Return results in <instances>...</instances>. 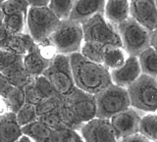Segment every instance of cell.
<instances>
[{
	"label": "cell",
	"instance_id": "obj_1",
	"mask_svg": "<svg viewBox=\"0 0 157 142\" xmlns=\"http://www.w3.org/2000/svg\"><path fill=\"white\" fill-rule=\"evenodd\" d=\"M70 65L76 87L95 95L112 83L110 71L102 64L87 60L80 52L69 55Z\"/></svg>",
	"mask_w": 157,
	"mask_h": 142
},
{
	"label": "cell",
	"instance_id": "obj_2",
	"mask_svg": "<svg viewBox=\"0 0 157 142\" xmlns=\"http://www.w3.org/2000/svg\"><path fill=\"white\" fill-rule=\"evenodd\" d=\"M127 90L134 109L142 114L157 111V77L141 73Z\"/></svg>",
	"mask_w": 157,
	"mask_h": 142
},
{
	"label": "cell",
	"instance_id": "obj_3",
	"mask_svg": "<svg viewBox=\"0 0 157 142\" xmlns=\"http://www.w3.org/2000/svg\"><path fill=\"white\" fill-rule=\"evenodd\" d=\"M49 39L55 45L59 54L71 55L80 52L83 42L82 24L71 20H61Z\"/></svg>",
	"mask_w": 157,
	"mask_h": 142
},
{
	"label": "cell",
	"instance_id": "obj_4",
	"mask_svg": "<svg viewBox=\"0 0 157 142\" xmlns=\"http://www.w3.org/2000/svg\"><path fill=\"white\" fill-rule=\"evenodd\" d=\"M96 102V118L111 119L131 107L127 88L111 84L94 95Z\"/></svg>",
	"mask_w": 157,
	"mask_h": 142
},
{
	"label": "cell",
	"instance_id": "obj_5",
	"mask_svg": "<svg viewBox=\"0 0 157 142\" xmlns=\"http://www.w3.org/2000/svg\"><path fill=\"white\" fill-rule=\"evenodd\" d=\"M83 41L100 43L104 46L122 47V41L117 28L105 19L103 14H97L82 24Z\"/></svg>",
	"mask_w": 157,
	"mask_h": 142
},
{
	"label": "cell",
	"instance_id": "obj_6",
	"mask_svg": "<svg viewBox=\"0 0 157 142\" xmlns=\"http://www.w3.org/2000/svg\"><path fill=\"white\" fill-rule=\"evenodd\" d=\"M117 31L121 37L122 48L129 56L137 57L150 46L151 32L131 17L119 24Z\"/></svg>",
	"mask_w": 157,
	"mask_h": 142
},
{
	"label": "cell",
	"instance_id": "obj_7",
	"mask_svg": "<svg viewBox=\"0 0 157 142\" xmlns=\"http://www.w3.org/2000/svg\"><path fill=\"white\" fill-rule=\"evenodd\" d=\"M52 10L47 7H29L27 13V29L34 42L49 38L60 23Z\"/></svg>",
	"mask_w": 157,
	"mask_h": 142
},
{
	"label": "cell",
	"instance_id": "obj_8",
	"mask_svg": "<svg viewBox=\"0 0 157 142\" xmlns=\"http://www.w3.org/2000/svg\"><path fill=\"white\" fill-rule=\"evenodd\" d=\"M43 76L50 82L54 90L63 97L70 94L76 88L68 55L58 53L43 73Z\"/></svg>",
	"mask_w": 157,
	"mask_h": 142
},
{
	"label": "cell",
	"instance_id": "obj_9",
	"mask_svg": "<svg viewBox=\"0 0 157 142\" xmlns=\"http://www.w3.org/2000/svg\"><path fill=\"white\" fill-rule=\"evenodd\" d=\"M64 103L70 108L80 124L96 118V102L94 95L75 88L70 94L63 97Z\"/></svg>",
	"mask_w": 157,
	"mask_h": 142
},
{
	"label": "cell",
	"instance_id": "obj_10",
	"mask_svg": "<svg viewBox=\"0 0 157 142\" xmlns=\"http://www.w3.org/2000/svg\"><path fill=\"white\" fill-rule=\"evenodd\" d=\"M78 131L85 142H118L109 119L94 118L85 122Z\"/></svg>",
	"mask_w": 157,
	"mask_h": 142
},
{
	"label": "cell",
	"instance_id": "obj_11",
	"mask_svg": "<svg viewBox=\"0 0 157 142\" xmlns=\"http://www.w3.org/2000/svg\"><path fill=\"white\" fill-rule=\"evenodd\" d=\"M144 115V114L140 111L130 107L127 110L113 116L110 119V122L117 139L120 140L127 136L139 133L140 122Z\"/></svg>",
	"mask_w": 157,
	"mask_h": 142
},
{
	"label": "cell",
	"instance_id": "obj_12",
	"mask_svg": "<svg viewBox=\"0 0 157 142\" xmlns=\"http://www.w3.org/2000/svg\"><path fill=\"white\" fill-rule=\"evenodd\" d=\"M130 16L150 32L157 28V9L155 0L131 1Z\"/></svg>",
	"mask_w": 157,
	"mask_h": 142
},
{
	"label": "cell",
	"instance_id": "obj_13",
	"mask_svg": "<svg viewBox=\"0 0 157 142\" xmlns=\"http://www.w3.org/2000/svg\"><path fill=\"white\" fill-rule=\"evenodd\" d=\"M141 75L139 59L136 56H129L124 65L116 70L110 71L113 84L123 88H128Z\"/></svg>",
	"mask_w": 157,
	"mask_h": 142
},
{
	"label": "cell",
	"instance_id": "obj_14",
	"mask_svg": "<svg viewBox=\"0 0 157 142\" xmlns=\"http://www.w3.org/2000/svg\"><path fill=\"white\" fill-rule=\"evenodd\" d=\"M24 92L26 103L33 105H36L45 98L58 94L44 76L32 78L25 85Z\"/></svg>",
	"mask_w": 157,
	"mask_h": 142
},
{
	"label": "cell",
	"instance_id": "obj_15",
	"mask_svg": "<svg viewBox=\"0 0 157 142\" xmlns=\"http://www.w3.org/2000/svg\"><path fill=\"white\" fill-rule=\"evenodd\" d=\"M106 0H75L69 20L81 24L97 14L104 12Z\"/></svg>",
	"mask_w": 157,
	"mask_h": 142
},
{
	"label": "cell",
	"instance_id": "obj_16",
	"mask_svg": "<svg viewBox=\"0 0 157 142\" xmlns=\"http://www.w3.org/2000/svg\"><path fill=\"white\" fill-rule=\"evenodd\" d=\"M22 132L23 135L29 137L33 142H59L58 132L39 120L23 126Z\"/></svg>",
	"mask_w": 157,
	"mask_h": 142
},
{
	"label": "cell",
	"instance_id": "obj_17",
	"mask_svg": "<svg viewBox=\"0 0 157 142\" xmlns=\"http://www.w3.org/2000/svg\"><path fill=\"white\" fill-rule=\"evenodd\" d=\"M103 15L108 22L117 28L131 17L130 1L129 0H106Z\"/></svg>",
	"mask_w": 157,
	"mask_h": 142
},
{
	"label": "cell",
	"instance_id": "obj_18",
	"mask_svg": "<svg viewBox=\"0 0 157 142\" xmlns=\"http://www.w3.org/2000/svg\"><path fill=\"white\" fill-rule=\"evenodd\" d=\"M36 46L33 37L29 32L10 34L7 42L3 49L12 52L19 56H25L29 52L33 51Z\"/></svg>",
	"mask_w": 157,
	"mask_h": 142
},
{
	"label": "cell",
	"instance_id": "obj_19",
	"mask_svg": "<svg viewBox=\"0 0 157 142\" xmlns=\"http://www.w3.org/2000/svg\"><path fill=\"white\" fill-rule=\"evenodd\" d=\"M22 135L15 113L10 112L0 119V142H17Z\"/></svg>",
	"mask_w": 157,
	"mask_h": 142
},
{
	"label": "cell",
	"instance_id": "obj_20",
	"mask_svg": "<svg viewBox=\"0 0 157 142\" xmlns=\"http://www.w3.org/2000/svg\"><path fill=\"white\" fill-rule=\"evenodd\" d=\"M23 64L29 76L34 78L43 76V73L45 72L50 63L46 62L39 56L36 48H34L33 51L23 56Z\"/></svg>",
	"mask_w": 157,
	"mask_h": 142
},
{
	"label": "cell",
	"instance_id": "obj_21",
	"mask_svg": "<svg viewBox=\"0 0 157 142\" xmlns=\"http://www.w3.org/2000/svg\"><path fill=\"white\" fill-rule=\"evenodd\" d=\"M2 73L7 78L10 84L15 87L24 88L25 85L33 78L29 76V73H27L26 69L24 67L23 57L15 63L13 66L2 72Z\"/></svg>",
	"mask_w": 157,
	"mask_h": 142
},
{
	"label": "cell",
	"instance_id": "obj_22",
	"mask_svg": "<svg viewBox=\"0 0 157 142\" xmlns=\"http://www.w3.org/2000/svg\"><path fill=\"white\" fill-rule=\"evenodd\" d=\"M129 55L122 47L105 46L102 65L109 71L116 70V69L124 65Z\"/></svg>",
	"mask_w": 157,
	"mask_h": 142
},
{
	"label": "cell",
	"instance_id": "obj_23",
	"mask_svg": "<svg viewBox=\"0 0 157 142\" xmlns=\"http://www.w3.org/2000/svg\"><path fill=\"white\" fill-rule=\"evenodd\" d=\"M137 59L141 73L155 77H157V51L154 48L151 46L146 48L137 56Z\"/></svg>",
	"mask_w": 157,
	"mask_h": 142
},
{
	"label": "cell",
	"instance_id": "obj_24",
	"mask_svg": "<svg viewBox=\"0 0 157 142\" xmlns=\"http://www.w3.org/2000/svg\"><path fill=\"white\" fill-rule=\"evenodd\" d=\"M3 27L9 34L28 32L27 14L16 13V14L6 15L3 21Z\"/></svg>",
	"mask_w": 157,
	"mask_h": 142
},
{
	"label": "cell",
	"instance_id": "obj_25",
	"mask_svg": "<svg viewBox=\"0 0 157 142\" xmlns=\"http://www.w3.org/2000/svg\"><path fill=\"white\" fill-rule=\"evenodd\" d=\"M139 133L151 142L157 141V115L156 113L144 114L140 122Z\"/></svg>",
	"mask_w": 157,
	"mask_h": 142
},
{
	"label": "cell",
	"instance_id": "obj_26",
	"mask_svg": "<svg viewBox=\"0 0 157 142\" xmlns=\"http://www.w3.org/2000/svg\"><path fill=\"white\" fill-rule=\"evenodd\" d=\"M104 48L105 46L100 43L92 41H83L80 53L87 60L97 64H102Z\"/></svg>",
	"mask_w": 157,
	"mask_h": 142
},
{
	"label": "cell",
	"instance_id": "obj_27",
	"mask_svg": "<svg viewBox=\"0 0 157 142\" xmlns=\"http://www.w3.org/2000/svg\"><path fill=\"white\" fill-rule=\"evenodd\" d=\"M3 97L7 100L11 112L15 113V114L26 103L24 88L21 87H15L11 85V87L9 88L8 91L5 93V95Z\"/></svg>",
	"mask_w": 157,
	"mask_h": 142
},
{
	"label": "cell",
	"instance_id": "obj_28",
	"mask_svg": "<svg viewBox=\"0 0 157 142\" xmlns=\"http://www.w3.org/2000/svg\"><path fill=\"white\" fill-rule=\"evenodd\" d=\"M63 102V96L56 94L51 97L45 98V99L41 100L38 104L36 105V114L37 118L39 116L49 114V113L55 112L59 109V107L61 106Z\"/></svg>",
	"mask_w": 157,
	"mask_h": 142
},
{
	"label": "cell",
	"instance_id": "obj_29",
	"mask_svg": "<svg viewBox=\"0 0 157 142\" xmlns=\"http://www.w3.org/2000/svg\"><path fill=\"white\" fill-rule=\"evenodd\" d=\"M75 0H50L48 7L60 20H68Z\"/></svg>",
	"mask_w": 157,
	"mask_h": 142
},
{
	"label": "cell",
	"instance_id": "obj_30",
	"mask_svg": "<svg viewBox=\"0 0 157 142\" xmlns=\"http://www.w3.org/2000/svg\"><path fill=\"white\" fill-rule=\"evenodd\" d=\"M16 119L20 126L23 127L37 120L36 105L25 103L23 107L16 113Z\"/></svg>",
	"mask_w": 157,
	"mask_h": 142
},
{
	"label": "cell",
	"instance_id": "obj_31",
	"mask_svg": "<svg viewBox=\"0 0 157 142\" xmlns=\"http://www.w3.org/2000/svg\"><path fill=\"white\" fill-rule=\"evenodd\" d=\"M0 8L6 16L16 13L27 14L29 6L27 0H5L0 4Z\"/></svg>",
	"mask_w": 157,
	"mask_h": 142
},
{
	"label": "cell",
	"instance_id": "obj_32",
	"mask_svg": "<svg viewBox=\"0 0 157 142\" xmlns=\"http://www.w3.org/2000/svg\"><path fill=\"white\" fill-rule=\"evenodd\" d=\"M57 112H58L59 116H60V119H61L62 122L67 129L78 130L80 127L82 125V124H80V122L78 121L75 115H74L72 111L70 110V108L64 103V100L62 102L61 106L59 107V109L57 110Z\"/></svg>",
	"mask_w": 157,
	"mask_h": 142
},
{
	"label": "cell",
	"instance_id": "obj_33",
	"mask_svg": "<svg viewBox=\"0 0 157 142\" xmlns=\"http://www.w3.org/2000/svg\"><path fill=\"white\" fill-rule=\"evenodd\" d=\"M36 50L38 53V55L48 63H51L53 59L58 54L55 45H54L49 38H46L42 41L37 42L36 46Z\"/></svg>",
	"mask_w": 157,
	"mask_h": 142
},
{
	"label": "cell",
	"instance_id": "obj_34",
	"mask_svg": "<svg viewBox=\"0 0 157 142\" xmlns=\"http://www.w3.org/2000/svg\"><path fill=\"white\" fill-rule=\"evenodd\" d=\"M37 120L42 121L44 125H46L47 126H49L50 129H52L53 130H55L57 132L67 129V127L64 125V124L62 122V121L60 119V116H59L57 111L49 113V114L39 116L37 118Z\"/></svg>",
	"mask_w": 157,
	"mask_h": 142
},
{
	"label": "cell",
	"instance_id": "obj_35",
	"mask_svg": "<svg viewBox=\"0 0 157 142\" xmlns=\"http://www.w3.org/2000/svg\"><path fill=\"white\" fill-rule=\"evenodd\" d=\"M23 56L16 55V54L6 50V49H0V73L13 66Z\"/></svg>",
	"mask_w": 157,
	"mask_h": 142
},
{
	"label": "cell",
	"instance_id": "obj_36",
	"mask_svg": "<svg viewBox=\"0 0 157 142\" xmlns=\"http://www.w3.org/2000/svg\"><path fill=\"white\" fill-rule=\"evenodd\" d=\"M59 142H85L80 131L71 129H65L58 132Z\"/></svg>",
	"mask_w": 157,
	"mask_h": 142
},
{
	"label": "cell",
	"instance_id": "obj_37",
	"mask_svg": "<svg viewBox=\"0 0 157 142\" xmlns=\"http://www.w3.org/2000/svg\"><path fill=\"white\" fill-rule=\"evenodd\" d=\"M118 142H151V141L147 139L144 135H141L140 133H136L118 140Z\"/></svg>",
	"mask_w": 157,
	"mask_h": 142
},
{
	"label": "cell",
	"instance_id": "obj_38",
	"mask_svg": "<svg viewBox=\"0 0 157 142\" xmlns=\"http://www.w3.org/2000/svg\"><path fill=\"white\" fill-rule=\"evenodd\" d=\"M10 87H11V84L8 82L7 78L2 73H0V96L3 97Z\"/></svg>",
	"mask_w": 157,
	"mask_h": 142
},
{
	"label": "cell",
	"instance_id": "obj_39",
	"mask_svg": "<svg viewBox=\"0 0 157 142\" xmlns=\"http://www.w3.org/2000/svg\"><path fill=\"white\" fill-rule=\"evenodd\" d=\"M10 112H11V110H10V107H9L7 100L5 99L4 97L0 96V119Z\"/></svg>",
	"mask_w": 157,
	"mask_h": 142
},
{
	"label": "cell",
	"instance_id": "obj_40",
	"mask_svg": "<svg viewBox=\"0 0 157 142\" xmlns=\"http://www.w3.org/2000/svg\"><path fill=\"white\" fill-rule=\"evenodd\" d=\"M29 7H47L50 0H27Z\"/></svg>",
	"mask_w": 157,
	"mask_h": 142
},
{
	"label": "cell",
	"instance_id": "obj_41",
	"mask_svg": "<svg viewBox=\"0 0 157 142\" xmlns=\"http://www.w3.org/2000/svg\"><path fill=\"white\" fill-rule=\"evenodd\" d=\"M10 34L7 32L6 29L4 28V27H0V49H3L5 44L7 42V39L9 37Z\"/></svg>",
	"mask_w": 157,
	"mask_h": 142
},
{
	"label": "cell",
	"instance_id": "obj_42",
	"mask_svg": "<svg viewBox=\"0 0 157 142\" xmlns=\"http://www.w3.org/2000/svg\"><path fill=\"white\" fill-rule=\"evenodd\" d=\"M150 46L152 48H154L157 51V28L155 31L151 32L150 34Z\"/></svg>",
	"mask_w": 157,
	"mask_h": 142
},
{
	"label": "cell",
	"instance_id": "obj_43",
	"mask_svg": "<svg viewBox=\"0 0 157 142\" xmlns=\"http://www.w3.org/2000/svg\"><path fill=\"white\" fill-rule=\"evenodd\" d=\"M17 142H33L31 139L29 138V137L25 136V135H22L21 137H20V139L17 141Z\"/></svg>",
	"mask_w": 157,
	"mask_h": 142
},
{
	"label": "cell",
	"instance_id": "obj_44",
	"mask_svg": "<svg viewBox=\"0 0 157 142\" xmlns=\"http://www.w3.org/2000/svg\"><path fill=\"white\" fill-rule=\"evenodd\" d=\"M4 18H5V15L3 13V11L0 8V27L3 26V21H4Z\"/></svg>",
	"mask_w": 157,
	"mask_h": 142
},
{
	"label": "cell",
	"instance_id": "obj_45",
	"mask_svg": "<svg viewBox=\"0 0 157 142\" xmlns=\"http://www.w3.org/2000/svg\"><path fill=\"white\" fill-rule=\"evenodd\" d=\"M5 1V0H0V4H1L2 2H4Z\"/></svg>",
	"mask_w": 157,
	"mask_h": 142
},
{
	"label": "cell",
	"instance_id": "obj_46",
	"mask_svg": "<svg viewBox=\"0 0 157 142\" xmlns=\"http://www.w3.org/2000/svg\"><path fill=\"white\" fill-rule=\"evenodd\" d=\"M155 5H156V9H157V0H155Z\"/></svg>",
	"mask_w": 157,
	"mask_h": 142
},
{
	"label": "cell",
	"instance_id": "obj_47",
	"mask_svg": "<svg viewBox=\"0 0 157 142\" xmlns=\"http://www.w3.org/2000/svg\"><path fill=\"white\" fill-rule=\"evenodd\" d=\"M129 1H130V2H131V1H134V0H129Z\"/></svg>",
	"mask_w": 157,
	"mask_h": 142
},
{
	"label": "cell",
	"instance_id": "obj_48",
	"mask_svg": "<svg viewBox=\"0 0 157 142\" xmlns=\"http://www.w3.org/2000/svg\"><path fill=\"white\" fill-rule=\"evenodd\" d=\"M155 113H156V115H157V111H156V112H155Z\"/></svg>",
	"mask_w": 157,
	"mask_h": 142
},
{
	"label": "cell",
	"instance_id": "obj_49",
	"mask_svg": "<svg viewBox=\"0 0 157 142\" xmlns=\"http://www.w3.org/2000/svg\"><path fill=\"white\" fill-rule=\"evenodd\" d=\"M154 142H157V141H154Z\"/></svg>",
	"mask_w": 157,
	"mask_h": 142
},
{
	"label": "cell",
	"instance_id": "obj_50",
	"mask_svg": "<svg viewBox=\"0 0 157 142\" xmlns=\"http://www.w3.org/2000/svg\"></svg>",
	"mask_w": 157,
	"mask_h": 142
}]
</instances>
